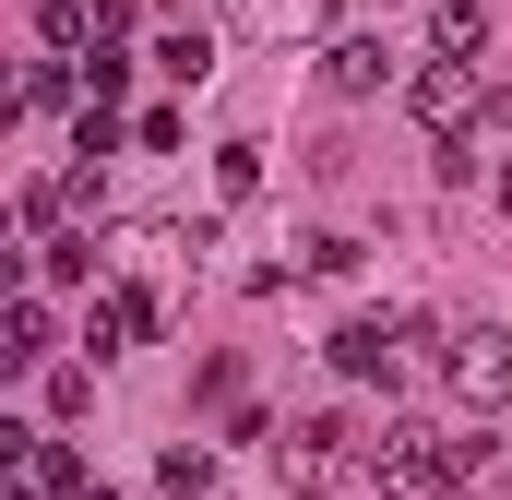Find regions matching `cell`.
<instances>
[{"label":"cell","mask_w":512,"mask_h":500,"mask_svg":"<svg viewBox=\"0 0 512 500\" xmlns=\"http://www.w3.org/2000/svg\"><path fill=\"white\" fill-rule=\"evenodd\" d=\"M72 96H84V72H60V60L24 72V120H48V108H72Z\"/></svg>","instance_id":"obj_14"},{"label":"cell","mask_w":512,"mask_h":500,"mask_svg":"<svg viewBox=\"0 0 512 500\" xmlns=\"http://www.w3.org/2000/svg\"><path fill=\"white\" fill-rule=\"evenodd\" d=\"M84 500H120V489H84Z\"/></svg>","instance_id":"obj_23"},{"label":"cell","mask_w":512,"mask_h":500,"mask_svg":"<svg viewBox=\"0 0 512 500\" xmlns=\"http://www.w3.org/2000/svg\"><path fill=\"white\" fill-rule=\"evenodd\" d=\"M298 262H310V274H358V239H334V227H322V239H298Z\"/></svg>","instance_id":"obj_20"},{"label":"cell","mask_w":512,"mask_h":500,"mask_svg":"<svg viewBox=\"0 0 512 500\" xmlns=\"http://www.w3.org/2000/svg\"><path fill=\"white\" fill-rule=\"evenodd\" d=\"M477 120H489V131H512V84H489V108H477Z\"/></svg>","instance_id":"obj_21"},{"label":"cell","mask_w":512,"mask_h":500,"mask_svg":"<svg viewBox=\"0 0 512 500\" xmlns=\"http://www.w3.org/2000/svg\"><path fill=\"white\" fill-rule=\"evenodd\" d=\"M36 24H48V48H96V0H36Z\"/></svg>","instance_id":"obj_15"},{"label":"cell","mask_w":512,"mask_h":500,"mask_svg":"<svg viewBox=\"0 0 512 500\" xmlns=\"http://www.w3.org/2000/svg\"><path fill=\"white\" fill-rule=\"evenodd\" d=\"M0 358H12V370H36V358H48V298H36V286L12 298V346H0Z\"/></svg>","instance_id":"obj_12"},{"label":"cell","mask_w":512,"mask_h":500,"mask_svg":"<svg viewBox=\"0 0 512 500\" xmlns=\"http://www.w3.org/2000/svg\"><path fill=\"white\" fill-rule=\"evenodd\" d=\"M501 215H512V155H501Z\"/></svg>","instance_id":"obj_22"},{"label":"cell","mask_w":512,"mask_h":500,"mask_svg":"<svg viewBox=\"0 0 512 500\" xmlns=\"http://www.w3.org/2000/svg\"><path fill=\"white\" fill-rule=\"evenodd\" d=\"M429 60H465V72H477V60H489V12H477V0H441V12H429Z\"/></svg>","instance_id":"obj_9"},{"label":"cell","mask_w":512,"mask_h":500,"mask_svg":"<svg viewBox=\"0 0 512 500\" xmlns=\"http://www.w3.org/2000/svg\"><path fill=\"white\" fill-rule=\"evenodd\" d=\"M72 155L108 167V155H120V108H84V120H72Z\"/></svg>","instance_id":"obj_17"},{"label":"cell","mask_w":512,"mask_h":500,"mask_svg":"<svg viewBox=\"0 0 512 500\" xmlns=\"http://www.w3.org/2000/svg\"><path fill=\"white\" fill-rule=\"evenodd\" d=\"M393 72H405V60H393V36H370V24H346V36L322 48V84H334V96H382Z\"/></svg>","instance_id":"obj_5"},{"label":"cell","mask_w":512,"mask_h":500,"mask_svg":"<svg viewBox=\"0 0 512 500\" xmlns=\"http://www.w3.org/2000/svg\"><path fill=\"white\" fill-rule=\"evenodd\" d=\"M120 84H131V60H120V48H96V60H84V108H120Z\"/></svg>","instance_id":"obj_18"},{"label":"cell","mask_w":512,"mask_h":500,"mask_svg":"<svg viewBox=\"0 0 512 500\" xmlns=\"http://www.w3.org/2000/svg\"><path fill=\"white\" fill-rule=\"evenodd\" d=\"M310 12H322V0H239V24H251V36H298Z\"/></svg>","instance_id":"obj_16"},{"label":"cell","mask_w":512,"mask_h":500,"mask_svg":"<svg viewBox=\"0 0 512 500\" xmlns=\"http://www.w3.org/2000/svg\"><path fill=\"white\" fill-rule=\"evenodd\" d=\"M155 489L167 500H215V453H203V441H167V453H155Z\"/></svg>","instance_id":"obj_10"},{"label":"cell","mask_w":512,"mask_h":500,"mask_svg":"<svg viewBox=\"0 0 512 500\" xmlns=\"http://www.w3.org/2000/svg\"><path fill=\"white\" fill-rule=\"evenodd\" d=\"M405 108H417V120H429V131H465V120H477V108H489V84H477L465 60H429V72L405 84Z\"/></svg>","instance_id":"obj_4"},{"label":"cell","mask_w":512,"mask_h":500,"mask_svg":"<svg viewBox=\"0 0 512 500\" xmlns=\"http://www.w3.org/2000/svg\"><path fill=\"white\" fill-rule=\"evenodd\" d=\"M143 334H155V298H143V286H108V298L84 310V346H96V358H120V346H143Z\"/></svg>","instance_id":"obj_7"},{"label":"cell","mask_w":512,"mask_h":500,"mask_svg":"<svg viewBox=\"0 0 512 500\" xmlns=\"http://www.w3.org/2000/svg\"><path fill=\"white\" fill-rule=\"evenodd\" d=\"M96 274V239H36V286H84Z\"/></svg>","instance_id":"obj_13"},{"label":"cell","mask_w":512,"mask_h":500,"mask_svg":"<svg viewBox=\"0 0 512 500\" xmlns=\"http://www.w3.org/2000/svg\"><path fill=\"white\" fill-rule=\"evenodd\" d=\"M441 453H453V429H429V417H393L382 441H358V489H370V500L441 489Z\"/></svg>","instance_id":"obj_1"},{"label":"cell","mask_w":512,"mask_h":500,"mask_svg":"<svg viewBox=\"0 0 512 500\" xmlns=\"http://www.w3.org/2000/svg\"><path fill=\"white\" fill-rule=\"evenodd\" d=\"M405 346H417V322H346V334H334V370L346 381H393Z\"/></svg>","instance_id":"obj_6"},{"label":"cell","mask_w":512,"mask_h":500,"mask_svg":"<svg viewBox=\"0 0 512 500\" xmlns=\"http://www.w3.org/2000/svg\"><path fill=\"white\" fill-rule=\"evenodd\" d=\"M24 489H36V500H84L96 477L72 465V441H48V429H24Z\"/></svg>","instance_id":"obj_8"},{"label":"cell","mask_w":512,"mask_h":500,"mask_svg":"<svg viewBox=\"0 0 512 500\" xmlns=\"http://www.w3.org/2000/svg\"><path fill=\"white\" fill-rule=\"evenodd\" d=\"M155 72H167V84H203V72H215V36H203V24L155 36Z\"/></svg>","instance_id":"obj_11"},{"label":"cell","mask_w":512,"mask_h":500,"mask_svg":"<svg viewBox=\"0 0 512 500\" xmlns=\"http://www.w3.org/2000/svg\"><path fill=\"white\" fill-rule=\"evenodd\" d=\"M441 381H453L465 405H501L512 393V334L501 322H453V334H441Z\"/></svg>","instance_id":"obj_3"},{"label":"cell","mask_w":512,"mask_h":500,"mask_svg":"<svg viewBox=\"0 0 512 500\" xmlns=\"http://www.w3.org/2000/svg\"><path fill=\"white\" fill-rule=\"evenodd\" d=\"M274 477H286V489H334V477H358V429H346V417H298V429H274Z\"/></svg>","instance_id":"obj_2"},{"label":"cell","mask_w":512,"mask_h":500,"mask_svg":"<svg viewBox=\"0 0 512 500\" xmlns=\"http://www.w3.org/2000/svg\"><path fill=\"white\" fill-rule=\"evenodd\" d=\"M358 12H382V0H358Z\"/></svg>","instance_id":"obj_24"},{"label":"cell","mask_w":512,"mask_h":500,"mask_svg":"<svg viewBox=\"0 0 512 500\" xmlns=\"http://www.w3.org/2000/svg\"><path fill=\"white\" fill-rule=\"evenodd\" d=\"M215 179H227V203H239V191H262V143H227V155H215Z\"/></svg>","instance_id":"obj_19"}]
</instances>
